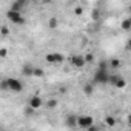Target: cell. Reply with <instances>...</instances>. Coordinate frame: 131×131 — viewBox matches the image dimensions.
<instances>
[{"label": "cell", "mask_w": 131, "mask_h": 131, "mask_svg": "<svg viewBox=\"0 0 131 131\" xmlns=\"http://www.w3.org/2000/svg\"><path fill=\"white\" fill-rule=\"evenodd\" d=\"M108 79H110V73L106 68H99L96 73H94V80L96 83H108Z\"/></svg>", "instance_id": "1"}, {"label": "cell", "mask_w": 131, "mask_h": 131, "mask_svg": "<svg viewBox=\"0 0 131 131\" xmlns=\"http://www.w3.org/2000/svg\"><path fill=\"white\" fill-rule=\"evenodd\" d=\"M6 16H8V19H9L13 23H16V25H22V23H25V19H23V16L20 14V11L9 9Z\"/></svg>", "instance_id": "2"}, {"label": "cell", "mask_w": 131, "mask_h": 131, "mask_svg": "<svg viewBox=\"0 0 131 131\" xmlns=\"http://www.w3.org/2000/svg\"><path fill=\"white\" fill-rule=\"evenodd\" d=\"M8 90L13 93H20L23 90V83L19 79H8Z\"/></svg>", "instance_id": "3"}, {"label": "cell", "mask_w": 131, "mask_h": 131, "mask_svg": "<svg viewBox=\"0 0 131 131\" xmlns=\"http://www.w3.org/2000/svg\"><path fill=\"white\" fill-rule=\"evenodd\" d=\"M77 125L83 129H88L93 125V117L91 116H80V117H77Z\"/></svg>", "instance_id": "4"}, {"label": "cell", "mask_w": 131, "mask_h": 131, "mask_svg": "<svg viewBox=\"0 0 131 131\" xmlns=\"http://www.w3.org/2000/svg\"><path fill=\"white\" fill-rule=\"evenodd\" d=\"M71 63L74 65L76 68H82V67H85V63H86L85 56H73V57H71Z\"/></svg>", "instance_id": "5"}, {"label": "cell", "mask_w": 131, "mask_h": 131, "mask_svg": "<svg viewBox=\"0 0 131 131\" xmlns=\"http://www.w3.org/2000/svg\"><path fill=\"white\" fill-rule=\"evenodd\" d=\"M40 106H42V99L39 96H32L29 99V108L31 110H39Z\"/></svg>", "instance_id": "6"}, {"label": "cell", "mask_w": 131, "mask_h": 131, "mask_svg": "<svg viewBox=\"0 0 131 131\" xmlns=\"http://www.w3.org/2000/svg\"><path fill=\"white\" fill-rule=\"evenodd\" d=\"M32 73H34V68L29 67V65H25L22 68V74H25V76H32Z\"/></svg>", "instance_id": "7"}, {"label": "cell", "mask_w": 131, "mask_h": 131, "mask_svg": "<svg viewBox=\"0 0 131 131\" xmlns=\"http://www.w3.org/2000/svg\"><path fill=\"white\" fill-rule=\"evenodd\" d=\"M93 91H94V86H93V83H86V85L83 86V93H85L86 96H91V94H93Z\"/></svg>", "instance_id": "8"}, {"label": "cell", "mask_w": 131, "mask_h": 131, "mask_svg": "<svg viewBox=\"0 0 131 131\" xmlns=\"http://www.w3.org/2000/svg\"><path fill=\"white\" fill-rule=\"evenodd\" d=\"M122 29H125V31L131 29V17H128V19H125L122 22Z\"/></svg>", "instance_id": "9"}, {"label": "cell", "mask_w": 131, "mask_h": 131, "mask_svg": "<svg viewBox=\"0 0 131 131\" xmlns=\"http://www.w3.org/2000/svg\"><path fill=\"white\" fill-rule=\"evenodd\" d=\"M67 123H68V126H71V128L76 126V125H77V117H76V116H70L68 120H67Z\"/></svg>", "instance_id": "10"}, {"label": "cell", "mask_w": 131, "mask_h": 131, "mask_svg": "<svg viewBox=\"0 0 131 131\" xmlns=\"http://www.w3.org/2000/svg\"><path fill=\"white\" fill-rule=\"evenodd\" d=\"M46 62L48 63H57V54L54 52V54H48L46 56Z\"/></svg>", "instance_id": "11"}, {"label": "cell", "mask_w": 131, "mask_h": 131, "mask_svg": "<svg viewBox=\"0 0 131 131\" xmlns=\"http://www.w3.org/2000/svg\"><path fill=\"white\" fill-rule=\"evenodd\" d=\"M119 77H120V76H117V74H110V79H108V83H111V85H114V86H116V83H117V80H119Z\"/></svg>", "instance_id": "12"}, {"label": "cell", "mask_w": 131, "mask_h": 131, "mask_svg": "<svg viewBox=\"0 0 131 131\" xmlns=\"http://www.w3.org/2000/svg\"><path fill=\"white\" fill-rule=\"evenodd\" d=\"M125 85H126V82H125V79H123V77H119V80H117V83H116V86H117V88H125Z\"/></svg>", "instance_id": "13"}, {"label": "cell", "mask_w": 131, "mask_h": 131, "mask_svg": "<svg viewBox=\"0 0 131 131\" xmlns=\"http://www.w3.org/2000/svg\"><path fill=\"white\" fill-rule=\"evenodd\" d=\"M105 122H106V125H110V126H114V125H116V119L111 117V116H108V117L105 119Z\"/></svg>", "instance_id": "14"}, {"label": "cell", "mask_w": 131, "mask_h": 131, "mask_svg": "<svg viewBox=\"0 0 131 131\" xmlns=\"http://www.w3.org/2000/svg\"><path fill=\"white\" fill-rule=\"evenodd\" d=\"M110 67H111V68H119V67H120V62H119L117 59H113V60L110 62Z\"/></svg>", "instance_id": "15"}, {"label": "cell", "mask_w": 131, "mask_h": 131, "mask_svg": "<svg viewBox=\"0 0 131 131\" xmlns=\"http://www.w3.org/2000/svg\"><path fill=\"white\" fill-rule=\"evenodd\" d=\"M32 76H36V77H42V76H43V70H42V68H34Z\"/></svg>", "instance_id": "16"}, {"label": "cell", "mask_w": 131, "mask_h": 131, "mask_svg": "<svg viewBox=\"0 0 131 131\" xmlns=\"http://www.w3.org/2000/svg\"><path fill=\"white\" fill-rule=\"evenodd\" d=\"M46 105H48V108H56L57 106V100L56 99H51V100H48Z\"/></svg>", "instance_id": "17"}, {"label": "cell", "mask_w": 131, "mask_h": 131, "mask_svg": "<svg viewBox=\"0 0 131 131\" xmlns=\"http://www.w3.org/2000/svg\"><path fill=\"white\" fill-rule=\"evenodd\" d=\"M85 60H86V62H93V60H94V56H93L91 52H88V54H85Z\"/></svg>", "instance_id": "18"}, {"label": "cell", "mask_w": 131, "mask_h": 131, "mask_svg": "<svg viewBox=\"0 0 131 131\" xmlns=\"http://www.w3.org/2000/svg\"><path fill=\"white\" fill-rule=\"evenodd\" d=\"M57 26V19H51L49 20V28H56Z\"/></svg>", "instance_id": "19"}, {"label": "cell", "mask_w": 131, "mask_h": 131, "mask_svg": "<svg viewBox=\"0 0 131 131\" xmlns=\"http://www.w3.org/2000/svg\"><path fill=\"white\" fill-rule=\"evenodd\" d=\"M56 54H57V63H60V62H63V60H65V57H63L62 54H59V52H56Z\"/></svg>", "instance_id": "20"}, {"label": "cell", "mask_w": 131, "mask_h": 131, "mask_svg": "<svg viewBox=\"0 0 131 131\" xmlns=\"http://www.w3.org/2000/svg\"><path fill=\"white\" fill-rule=\"evenodd\" d=\"M74 13H76V14H77V16H80V14H82V13H83V9H82V8H80V6H77V8H76V9H74Z\"/></svg>", "instance_id": "21"}, {"label": "cell", "mask_w": 131, "mask_h": 131, "mask_svg": "<svg viewBox=\"0 0 131 131\" xmlns=\"http://www.w3.org/2000/svg\"><path fill=\"white\" fill-rule=\"evenodd\" d=\"M0 56H2V57H6V49H5V48L0 49Z\"/></svg>", "instance_id": "22"}, {"label": "cell", "mask_w": 131, "mask_h": 131, "mask_svg": "<svg viewBox=\"0 0 131 131\" xmlns=\"http://www.w3.org/2000/svg\"><path fill=\"white\" fill-rule=\"evenodd\" d=\"M2 34H3V36H8V28H6V26L2 28Z\"/></svg>", "instance_id": "23"}, {"label": "cell", "mask_w": 131, "mask_h": 131, "mask_svg": "<svg viewBox=\"0 0 131 131\" xmlns=\"http://www.w3.org/2000/svg\"><path fill=\"white\" fill-rule=\"evenodd\" d=\"M126 49H129V51H131V39L126 42Z\"/></svg>", "instance_id": "24"}, {"label": "cell", "mask_w": 131, "mask_h": 131, "mask_svg": "<svg viewBox=\"0 0 131 131\" xmlns=\"http://www.w3.org/2000/svg\"><path fill=\"white\" fill-rule=\"evenodd\" d=\"M128 123H129V125H131V114H129V116H128Z\"/></svg>", "instance_id": "25"}]
</instances>
